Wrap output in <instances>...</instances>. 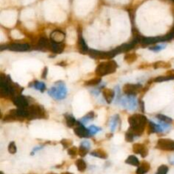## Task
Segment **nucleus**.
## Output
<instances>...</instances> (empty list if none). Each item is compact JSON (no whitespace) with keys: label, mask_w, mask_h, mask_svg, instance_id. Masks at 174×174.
<instances>
[{"label":"nucleus","mask_w":174,"mask_h":174,"mask_svg":"<svg viewBox=\"0 0 174 174\" xmlns=\"http://www.w3.org/2000/svg\"><path fill=\"white\" fill-rule=\"evenodd\" d=\"M147 121L148 120L145 117V116H144L142 114L132 115L131 117H128V123L130 125L128 131L131 132L135 136V138L141 136L143 132L144 131Z\"/></svg>","instance_id":"f257e3e1"},{"label":"nucleus","mask_w":174,"mask_h":174,"mask_svg":"<svg viewBox=\"0 0 174 174\" xmlns=\"http://www.w3.org/2000/svg\"><path fill=\"white\" fill-rule=\"evenodd\" d=\"M48 93L50 97H52L54 100H64L67 95V89H66L65 82L62 81L56 82L51 89H49Z\"/></svg>","instance_id":"f03ea898"},{"label":"nucleus","mask_w":174,"mask_h":174,"mask_svg":"<svg viewBox=\"0 0 174 174\" xmlns=\"http://www.w3.org/2000/svg\"><path fill=\"white\" fill-rule=\"evenodd\" d=\"M117 63L115 61H113V60H110V61H105V62L100 63L96 68L95 73L99 77H105V76H107V75L114 73L115 71H117Z\"/></svg>","instance_id":"7ed1b4c3"},{"label":"nucleus","mask_w":174,"mask_h":174,"mask_svg":"<svg viewBox=\"0 0 174 174\" xmlns=\"http://www.w3.org/2000/svg\"><path fill=\"white\" fill-rule=\"evenodd\" d=\"M12 86L13 83L11 82V80L9 76L2 74L0 77V95L2 97H7L11 95L12 91Z\"/></svg>","instance_id":"20e7f679"},{"label":"nucleus","mask_w":174,"mask_h":174,"mask_svg":"<svg viewBox=\"0 0 174 174\" xmlns=\"http://www.w3.org/2000/svg\"><path fill=\"white\" fill-rule=\"evenodd\" d=\"M29 117L28 119H40V118H46V111L43 106L38 105H28Z\"/></svg>","instance_id":"39448f33"},{"label":"nucleus","mask_w":174,"mask_h":174,"mask_svg":"<svg viewBox=\"0 0 174 174\" xmlns=\"http://www.w3.org/2000/svg\"><path fill=\"white\" fill-rule=\"evenodd\" d=\"M119 104L128 110H134L137 108L136 95H127L126 97L121 98Z\"/></svg>","instance_id":"423d86ee"},{"label":"nucleus","mask_w":174,"mask_h":174,"mask_svg":"<svg viewBox=\"0 0 174 174\" xmlns=\"http://www.w3.org/2000/svg\"><path fill=\"white\" fill-rule=\"evenodd\" d=\"M156 148L166 151H174V140L169 139H160L157 141Z\"/></svg>","instance_id":"0eeeda50"},{"label":"nucleus","mask_w":174,"mask_h":174,"mask_svg":"<svg viewBox=\"0 0 174 174\" xmlns=\"http://www.w3.org/2000/svg\"><path fill=\"white\" fill-rule=\"evenodd\" d=\"M74 132L75 134L79 138L87 139V138H90L91 136H93L92 133L89 132V128H86L84 127V124H82L80 121H77V126L74 128Z\"/></svg>","instance_id":"6e6552de"},{"label":"nucleus","mask_w":174,"mask_h":174,"mask_svg":"<svg viewBox=\"0 0 174 174\" xmlns=\"http://www.w3.org/2000/svg\"><path fill=\"white\" fill-rule=\"evenodd\" d=\"M142 86L140 84H125L122 88V91L126 95H136L140 91Z\"/></svg>","instance_id":"1a4fd4ad"},{"label":"nucleus","mask_w":174,"mask_h":174,"mask_svg":"<svg viewBox=\"0 0 174 174\" xmlns=\"http://www.w3.org/2000/svg\"><path fill=\"white\" fill-rule=\"evenodd\" d=\"M30 45L27 43H11L6 46V49L15 52H25L30 49Z\"/></svg>","instance_id":"9d476101"},{"label":"nucleus","mask_w":174,"mask_h":174,"mask_svg":"<svg viewBox=\"0 0 174 174\" xmlns=\"http://www.w3.org/2000/svg\"><path fill=\"white\" fill-rule=\"evenodd\" d=\"M65 34L61 30H54L50 34V40L54 43H63Z\"/></svg>","instance_id":"9b49d317"},{"label":"nucleus","mask_w":174,"mask_h":174,"mask_svg":"<svg viewBox=\"0 0 174 174\" xmlns=\"http://www.w3.org/2000/svg\"><path fill=\"white\" fill-rule=\"evenodd\" d=\"M132 151L135 153V154H139L143 158H144L148 156V149L144 144H134L132 145Z\"/></svg>","instance_id":"f8f14e48"},{"label":"nucleus","mask_w":174,"mask_h":174,"mask_svg":"<svg viewBox=\"0 0 174 174\" xmlns=\"http://www.w3.org/2000/svg\"><path fill=\"white\" fill-rule=\"evenodd\" d=\"M141 43L144 45L156 44L157 43H163V37H142Z\"/></svg>","instance_id":"ddd939ff"},{"label":"nucleus","mask_w":174,"mask_h":174,"mask_svg":"<svg viewBox=\"0 0 174 174\" xmlns=\"http://www.w3.org/2000/svg\"><path fill=\"white\" fill-rule=\"evenodd\" d=\"M13 103H14L16 106L19 107V108H23V107H26L29 105V102L27 99L26 98L25 96L22 95V94L14 97V99H13Z\"/></svg>","instance_id":"4468645a"},{"label":"nucleus","mask_w":174,"mask_h":174,"mask_svg":"<svg viewBox=\"0 0 174 174\" xmlns=\"http://www.w3.org/2000/svg\"><path fill=\"white\" fill-rule=\"evenodd\" d=\"M102 94H103L105 100L108 104H110L115 99V96H116V92L110 89H107L105 88L102 90Z\"/></svg>","instance_id":"2eb2a0df"},{"label":"nucleus","mask_w":174,"mask_h":174,"mask_svg":"<svg viewBox=\"0 0 174 174\" xmlns=\"http://www.w3.org/2000/svg\"><path fill=\"white\" fill-rule=\"evenodd\" d=\"M51 41V40H50ZM65 49V44L63 43H54L51 41L50 49L54 53H61Z\"/></svg>","instance_id":"dca6fc26"},{"label":"nucleus","mask_w":174,"mask_h":174,"mask_svg":"<svg viewBox=\"0 0 174 174\" xmlns=\"http://www.w3.org/2000/svg\"><path fill=\"white\" fill-rule=\"evenodd\" d=\"M78 46L80 52H82V53H86L89 52V49L87 46V43H85V41L83 39L82 35V32H79L78 33Z\"/></svg>","instance_id":"f3484780"},{"label":"nucleus","mask_w":174,"mask_h":174,"mask_svg":"<svg viewBox=\"0 0 174 174\" xmlns=\"http://www.w3.org/2000/svg\"><path fill=\"white\" fill-rule=\"evenodd\" d=\"M149 169H150V165H149V162L143 161L136 171V174H145L149 172Z\"/></svg>","instance_id":"a211bd4d"},{"label":"nucleus","mask_w":174,"mask_h":174,"mask_svg":"<svg viewBox=\"0 0 174 174\" xmlns=\"http://www.w3.org/2000/svg\"><path fill=\"white\" fill-rule=\"evenodd\" d=\"M50 45H51V41H49L45 37H42L38 43V46L41 49H50Z\"/></svg>","instance_id":"6ab92c4d"},{"label":"nucleus","mask_w":174,"mask_h":174,"mask_svg":"<svg viewBox=\"0 0 174 174\" xmlns=\"http://www.w3.org/2000/svg\"><path fill=\"white\" fill-rule=\"evenodd\" d=\"M90 155L92 156L98 157V158H100V159H107V157H108L107 153L102 149H95V150H93V151L90 153Z\"/></svg>","instance_id":"aec40b11"},{"label":"nucleus","mask_w":174,"mask_h":174,"mask_svg":"<svg viewBox=\"0 0 174 174\" xmlns=\"http://www.w3.org/2000/svg\"><path fill=\"white\" fill-rule=\"evenodd\" d=\"M119 121H120V118H119V116H118V115H115V116H113V117H111L110 121V126L111 132H114L117 129L118 123H119Z\"/></svg>","instance_id":"412c9836"},{"label":"nucleus","mask_w":174,"mask_h":174,"mask_svg":"<svg viewBox=\"0 0 174 174\" xmlns=\"http://www.w3.org/2000/svg\"><path fill=\"white\" fill-rule=\"evenodd\" d=\"M30 86L32 88H34L37 90H38L40 92H43L45 89H46V85L45 83L43 82H38V81H35V82H32V83L30 84Z\"/></svg>","instance_id":"4be33fe9"},{"label":"nucleus","mask_w":174,"mask_h":174,"mask_svg":"<svg viewBox=\"0 0 174 174\" xmlns=\"http://www.w3.org/2000/svg\"><path fill=\"white\" fill-rule=\"evenodd\" d=\"M125 162L127 164H129V165H132L133 167H139L140 165L139 160L135 156H129L127 158V160H125Z\"/></svg>","instance_id":"5701e85b"},{"label":"nucleus","mask_w":174,"mask_h":174,"mask_svg":"<svg viewBox=\"0 0 174 174\" xmlns=\"http://www.w3.org/2000/svg\"><path fill=\"white\" fill-rule=\"evenodd\" d=\"M138 58V55L135 53H128L125 54L124 60L128 64H132Z\"/></svg>","instance_id":"b1692460"},{"label":"nucleus","mask_w":174,"mask_h":174,"mask_svg":"<svg viewBox=\"0 0 174 174\" xmlns=\"http://www.w3.org/2000/svg\"><path fill=\"white\" fill-rule=\"evenodd\" d=\"M65 121H66V124L69 128H73L75 125L77 123V120L75 119V117H73L71 115H68V114H65Z\"/></svg>","instance_id":"393cba45"},{"label":"nucleus","mask_w":174,"mask_h":174,"mask_svg":"<svg viewBox=\"0 0 174 174\" xmlns=\"http://www.w3.org/2000/svg\"><path fill=\"white\" fill-rule=\"evenodd\" d=\"M94 117H95V113L93 111H90V112H89V113L86 115L85 117H83L79 121L82 122V124H85L87 122H89L91 120H93Z\"/></svg>","instance_id":"a878e982"},{"label":"nucleus","mask_w":174,"mask_h":174,"mask_svg":"<svg viewBox=\"0 0 174 174\" xmlns=\"http://www.w3.org/2000/svg\"><path fill=\"white\" fill-rule=\"evenodd\" d=\"M76 166L79 172H84L87 169V164L82 159H78L76 161Z\"/></svg>","instance_id":"bb28decb"},{"label":"nucleus","mask_w":174,"mask_h":174,"mask_svg":"<svg viewBox=\"0 0 174 174\" xmlns=\"http://www.w3.org/2000/svg\"><path fill=\"white\" fill-rule=\"evenodd\" d=\"M154 68L158 69V68H169L171 66L170 63L165 62V61H157L156 63H154Z\"/></svg>","instance_id":"cd10ccee"},{"label":"nucleus","mask_w":174,"mask_h":174,"mask_svg":"<svg viewBox=\"0 0 174 174\" xmlns=\"http://www.w3.org/2000/svg\"><path fill=\"white\" fill-rule=\"evenodd\" d=\"M174 79V75H171V76H167V77H158L156 78H155V82H167V81H171Z\"/></svg>","instance_id":"c85d7f7f"},{"label":"nucleus","mask_w":174,"mask_h":174,"mask_svg":"<svg viewBox=\"0 0 174 174\" xmlns=\"http://www.w3.org/2000/svg\"><path fill=\"white\" fill-rule=\"evenodd\" d=\"M101 82V79L100 77H97V78H93L90 79V80H88L85 82V86H96L98 85L100 82Z\"/></svg>","instance_id":"c756f323"},{"label":"nucleus","mask_w":174,"mask_h":174,"mask_svg":"<svg viewBox=\"0 0 174 174\" xmlns=\"http://www.w3.org/2000/svg\"><path fill=\"white\" fill-rule=\"evenodd\" d=\"M156 118L159 120V121H163V122H166V123H168V124H170L172 123V118L168 117L167 116H165V115H162V114H159V115H157L156 116Z\"/></svg>","instance_id":"7c9ffc66"},{"label":"nucleus","mask_w":174,"mask_h":174,"mask_svg":"<svg viewBox=\"0 0 174 174\" xmlns=\"http://www.w3.org/2000/svg\"><path fill=\"white\" fill-rule=\"evenodd\" d=\"M167 172H168V167L166 165H161L158 167L156 174H167Z\"/></svg>","instance_id":"2f4dec72"},{"label":"nucleus","mask_w":174,"mask_h":174,"mask_svg":"<svg viewBox=\"0 0 174 174\" xmlns=\"http://www.w3.org/2000/svg\"><path fill=\"white\" fill-rule=\"evenodd\" d=\"M68 154H69L72 158H74V157L78 154V149H77V147H71V148L68 149Z\"/></svg>","instance_id":"473e14b6"},{"label":"nucleus","mask_w":174,"mask_h":174,"mask_svg":"<svg viewBox=\"0 0 174 174\" xmlns=\"http://www.w3.org/2000/svg\"><path fill=\"white\" fill-rule=\"evenodd\" d=\"M8 149H9V152L10 153V154H15V153H16V151H17V147H16V144H15V143H14V142L10 143Z\"/></svg>","instance_id":"72a5a7b5"},{"label":"nucleus","mask_w":174,"mask_h":174,"mask_svg":"<svg viewBox=\"0 0 174 174\" xmlns=\"http://www.w3.org/2000/svg\"><path fill=\"white\" fill-rule=\"evenodd\" d=\"M89 132L92 133V135H93L101 131V128H100L99 127H96L94 125H91V126H89Z\"/></svg>","instance_id":"f704fd0d"},{"label":"nucleus","mask_w":174,"mask_h":174,"mask_svg":"<svg viewBox=\"0 0 174 174\" xmlns=\"http://www.w3.org/2000/svg\"><path fill=\"white\" fill-rule=\"evenodd\" d=\"M88 152H89V149H87V148L84 147V146L80 145V148H79L78 149V154L81 156L82 157L85 156L86 155L88 154Z\"/></svg>","instance_id":"c9c22d12"},{"label":"nucleus","mask_w":174,"mask_h":174,"mask_svg":"<svg viewBox=\"0 0 174 174\" xmlns=\"http://www.w3.org/2000/svg\"><path fill=\"white\" fill-rule=\"evenodd\" d=\"M125 139H126L127 142H132L133 139H135V136L131 132L128 131L126 132V135H125Z\"/></svg>","instance_id":"e433bc0d"},{"label":"nucleus","mask_w":174,"mask_h":174,"mask_svg":"<svg viewBox=\"0 0 174 174\" xmlns=\"http://www.w3.org/2000/svg\"><path fill=\"white\" fill-rule=\"evenodd\" d=\"M165 48H166V45H156V46L149 47V49L152 50V51H155V52H158V51H160V50L164 49Z\"/></svg>","instance_id":"4c0bfd02"},{"label":"nucleus","mask_w":174,"mask_h":174,"mask_svg":"<svg viewBox=\"0 0 174 174\" xmlns=\"http://www.w3.org/2000/svg\"><path fill=\"white\" fill-rule=\"evenodd\" d=\"M61 143L65 148H69L71 145V144H72V142H71V140H69V139H62Z\"/></svg>","instance_id":"58836bf2"},{"label":"nucleus","mask_w":174,"mask_h":174,"mask_svg":"<svg viewBox=\"0 0 174 174\" xmlns=\"http://www.w3.org/2000/svg\"><path fill=\"white\" fill-rule=\"evenodd\" d=\"M81 145L84 146L86 147L87 149H90V147H91V144L89 142V141H83V142L81 143Z\"/></svg>","instance_id":"ea45409f"},{"label":"nucleus","mask_w":174,"mask_h":174,"mask_svg":"<svg viewBox=\"0 0 174 174\" xmlns=\"http://www.w3.org/2000/svg\"><path fill=\"white\" fill-rule=\"evenodd\" d=\"M47 73H48V68L45 67V68H44V70H43V78H45V77H46Z\"/></svg>","instance_id":"a19ab883"},{"label":"nucleus","mask_w":174,"mask_h":174,"mask_svg":"<svg viewBox=\"0 0 174 174\" xmlns=\"http://www.w3.org/2000/svg\"><path fill=\"white\" fill-rule=\"evenodd\" d=\"M170 162H171V164H174V157H173V158H172V159H171Z\"/></svg>","instance_id":"79ce46f5"},{"label":"nucleus","mask_w":174,"mask_h":174,"mask_svg":"<svg viewBox=\"0 0 174 174\" xmlns=\"http://www.w3.org/2000/svg\"><path fill=\"white\" fill-rule=\"evenodd\" d=\"M62 174H72V173H71V172H64V173Z\"/></svg>","instance_id":"37998d69"},{"label":"nucleus","mask_w":174,"mask_h":174,"mask_svg":"<svg viewBox=\"0 0 174 174\" xmlns=\"http://www.w3.org/2000/svg\"><path fill=\"white\" fill-rule=\"evenodd\" d=\"M0 174H4V173H3V172H0Z\"/></svg>","instance_id":"c03bdc74"},{"label":"nucleus","mask_w":174,"mask_h":174,"mask_svg":"<svg viewBox=\"0 0 174 174\" xmlns=\"http://www.w3.org/2000/svg\"><path fill=\"white\" fill-rule=\"evenodd\" d=\"M172 1H173V2H174V0H172Z\"/></svg>","instance_id":"a18cd8bd"}]
</instances>
